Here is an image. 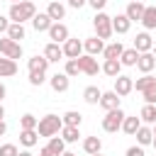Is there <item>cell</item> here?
Returning <instances> with one entry per match:
<instances>
[{
	"instance_id": "cell-53",
	"label": "cell",
	"mask_w": 156,
	"mask_h": 156,
	"mask_svg": "<svg viewBox=\"0 0 156 156\" xmlns=\"http://www.w3.org/2000/svg\"><path fill=\"white\" fill-rule=\"evenodd\" d=\"M90 156H102V154H100V151H98V154H90Z\"/></svg>"
},
{
	"instance_id": "cell-19",
	"label": "cell",
	"mask_w": 156,
	"mask_h": 156,
	"mask_svg": "<svg viewBox=\"0 0 156 156\" xmlns=\"http://www.w3.org/2000/svg\"><path fill=\"white\" fill-rule=\"evenodd\" d=\"M49 58L46 56H32L29 61H27V66H29V71H37V73H46V68H49Z\"/></svg>"
},
{
	"instance_id": "cell-35",
	"label": "cell",
	"mask_w": 156,
	"mask_h": 156,
	"mask_svg": "<svg viewBox=\"0 0 156 156\" xmlns=\"http://www.w3.org/2000/svg\"><path fill=\"white\" fill-rule=\"evenodd\" d=\"M80 122H83V115H80V112H76V110H71V112H66V115H63V124L80 127Z\"/></svg>"
},
{
	"instance_id": "cell-26",
	"label": "cell",
	"mask_w": 156,
	"mask_h": 156,
	"mask_svg": "<svg viewBox=\"0 0 156 156\" xmlns=\"http://www.w3.org/2000/svg\"><path fill=\"white\" fill-rule=\"evenodd\" d=\"M134 136H136L139 146H146V144H151V141H154V129H149V127H144V124H141V127L136 129V134H134Z\"/></svg>"
},
{
	"instance_id": "cell-48",
	"label": "cell",
	"mask_w": 156,
	"mask_h": 156,
	"mask_svg": "<svg viewBox=\"0 0 156 156\" xmlns=\"http://www.w3.org/2000/svg\"><path fill=\"white\" fill-rule=\"evenodd\" d=\"M5 95H7V88L0 83V102H2V98H5Z\"/></svg>"
},
{
	"instance_id": "cell-6",
	"label": "cell",
	"mask_w": 156,
	"mask_h": 156,
	"mask_svg": "<svg viewBox=\"0 0 156 156\" xmlns=\"http://www.w3.org/2000/svg\"><path fill=\"white\" fill-rule=\"evenodd\" d=\"M78 66H80V73H85V76H95L98 71H102L100 66H98V61H95V56H90V54H80L78 56Z\"/></svg>"
},
{
	"instance_id": "cell-2",
	"label": "cell",
	"mask_w": 156,
	"mask_h": 156,
	"mask_svg": "<svg viewBox=\"0 0 156 156\" xmlns=\"http://www.w3.org/2000/svg\"><path fill=\"white\" fill-rule=\"evenodd\" d=\"M37 15V7L32 0H22V2H12L10 5V20L12 22H27Z\"/></svg>"
},
{
	"instance_id": "cell-11",
	"label": "cell",
	"mask_w": 156,
	"mask_h": 156,
	"mask_svg": "<svg viewBox=\"0 0 156 156\" xmlns=\"http://www.w3.org/2000/svg\"><path fill=\"white\" fill-rule=\"evenodd\" d=\"M83 49H85L90 56H98V54H102V51H105V44H102V39L95 34V37H90V39H85V41H83Z\"/></svg>"
},
{
	"instance_id": "cell-17",
	"label": "cell",
	"mask_w": 156,
	"mask_h": 156,
	"mask_svg": "<svg viewBox=\"0 0 156 156\" xmlns=\"http://www.w3.org/2000/svg\"><path fill=\"white\" fill-rule=\"evenodd\" d=\"M46 15H49L54 22H58V20H63V17H66V7H63L58 0H51V2H49V7H46Z\"/></svg>"
},
{
	"instance_id": "cell-40",
	"label": "cell",
	"mask_w": 156,
	"mask_h": 156,
	"mask_svg": "<svg viewBox=\"0 0 156 156\" xmlns=\"http://www.w3.org/2000/svg\"><path fill=\"white\" fill-rule=\"evenodd\" d=\"M20 151H17V146L15 144H2L0 146V156H17Z\"/></svg>"
},
{
	"instance_id": "cell-9",
	"label": "cell",
	"mask_w": 156,
	"mask_h": 156,
	"mask_svg": "<svg viewBox=\"0 0 156 156\" xmlns=\"http://www.w3.org/2000/svg\"><path fill=\"white\" fill-rule=\"evenodd\" d=\"M83 54V41H78V39H66L63 41V56H68V58H78Z\"/></svg>"
},
{
	"instance_id": "cell-14",
	"label": "cell",
	"mask_w": 156,
	"mask_h": 156,
	"mask_svg": "<svg viewBox=\"0 0 156 156\" xmlns=\"http://www.w3.org/2000/svg\"><path fill=\"white\" fill-rule=\"evenodd\" d=\"M144 10H146V7H144V2L139 0V2H129V5H127V10H124V15H127L132 22H141Z\"/></svg>"
},
{
	"instance_id": "cell-25",
	"label": "cell",
	"mask_w": 156,
	"mask_h": 156,
	"mask_svg": "<svg viewBox=\"0 0 156 156\" xmlns=\"http://www.w3.org/2000/svg\"><path fill=\"white\" fill-rule=\"evenodd\" d=\"M139 127H141V117H124V122H122V129H124V134H129V136H134Z\"/></svg>"
},
{
	"instance_id": "cell-37",
	"label": "cell",
	"mask_w": 156,
	"mask_h": 156,
	"mask_svg": "<svg viewBox=\"0 0 156 156\" xmlns=\"http://www.w3.org/2000/svg\"><path fill=\"white\" fill-rule=\"evenodd\" d=\"M37 124H39V119L34 115H22V119H20V127L22 129H37Z\"/></svg>"
},
{
	"instance_id": "cell-38",
	"label": "cell",
	"mask_w": 156,
	"mask_h": 156,
	"mask_svg": "<svg viewBox=\"0 0 156 156\" xmlns=\"http://www.w3.org/2000/svg\"><path fill=\"white\" fill-rule=\"evenodd\" d=\"M63 73H66L68 78H71V76H78V73H80L78 58H68V61H66V71H63Z\"/></svg>"
},
{
	"instance_id": "cell-16",
	"label": "cell",
	"mask_w": 156,
	"mask_h": 156,
	"mask_svg": "<svg viewBox=\"0 0 156 156\" xmlns=\"http://www.w3.org/2000/svg\"><path fill=\"white\" fill-rule=\"evenodd\" d=\"M15 73H17V61L2 56V58H0V78H10V76H15Z\"/></svg>"
},
{
	"instance_id": "cell-20",
	"label": "cell",
	"mask_w": 156,
	"mask_h": 156,
	"mask_svg": "<svg viewBox=\"0 0 156 156\" xmlns=\"http://www.w3.org/2000/svg\"><path fill=\"white\" fill-rule=\"evenodd\" d=\"M119 71H122L119 58H105V63H102V73H105V76L117 78V76H119Z\"/></svg>"
},
{
	"instance_id": "cell-12",
	"label": "cell",
	"mask_w": 156,
	"mask_h": 156,
	"mask_svg": "<svg viewBox=\"0 0 156 156\" xmlns=\"http://www.w3.org/2000/svg\"><path fill=\"white\" fill-rule=\"evenodd\" d=\"M154 66H156V58H154V54H151V51H144V54H139L136 68H139L141 73H151V71H154Z\"/></svg>"
},
{
	"instance_id": "cell-3",
	"label": "cell",
	"mask_w": 156,
	"mask_h": 156,
	"mask_svg": "<svg viewBox=\"0 0 156 156\" xmlns=\"http://www.w3.org/2000/svg\"><path fill=\"white\" fill-rule=\"evenodd\" d=\"M93 27H95V34H98L100 39H110V37L115 34V29H112V17L105 15L102 10L95 12V17H93Z\"/></svg>"
},
{
	"instance_id": "cell-18",
	"label": "cell",
	"mask_w": 156,
	"mask_h": 156,
	"mask_svg": "<svg viewBox=\"0 0 156 156\" xmlns=\"http://www.w3.org/2000/svg\"><path fill=\"white\" fill-rule=\"evenodd\" d=\"M151 37H149V32H141V34H136L134 37V49L139 51V54H144V51H151Z\"/></svg>"
},
{
	"instance_id": "cell-34",
	"label": "cell",
	"mask_w": 156,
	"mask_h": 156,
	"mask_svg": "<svg viewBox=\"0 0 156 156\" xmlns=\"http://www.w3.org/2000/svg\"><path fill=\"white\" fill-rule=\"evenodd\" d=\"M7 37H10V39H15V41L24 39V27H22V22H12V24L7 27Z\"/></svg>"
},
{
	"instance_id": "cell-22",
	"label": "cell",
	"mask_w": 156,
	"mask_h": 156,
	"mask_svg": "<svg viewBox=\"0 0 156 156\" xmlns=\"http://www.w3.org/2000/svg\"><path fill=\"white\" fill-rule=\"evenodd\" d=\"M37 141H39V132H37V129H22V132H20V144H22V146L32 149Z\"/></svg>"
},
{
	"instance_id": "cell-28",
	"label": "cell",
	"mask_w": 156,
	"mask_h": 156,
	"mask_svg": "<svg viewBox=\"0 0 156 156\" xmlns=\"http://www.w3.org/2000/svg\"><path fill=\"white\" fill-rule=\"evenodd\" d=\"M44 56H46L49 61H58V58L63 56V46H58L56 41H51V44H46V49H44Z\"/></svg>"
},
{
	"instance_id": "cell-44",
	"label": "cell",
	"mask_w": 156,
	"mask_h": 156,
	"mask_svg": "<svg viewBox=\"0 0 156 156\" xmlns=\"http://www.w3.org/2000/svg\"><path fill=\"white\" fill-rule=\"evenodd\" d=\"M39 156H56V154H54V151H51V146L46 144V146H41V149H39Z\"/></svg>"
},
{
	"instance_id": "cell-33",
	"label": "cell",
	"mask_w": 156,
	"mask_h": 156,
	"mask_svg": "<svg viewBox=\"0 0 156 156\" xmlns=\"http://www.w3.org/2000/svg\"><path fill=\"white\" fill-rule=\"evenodd\" d=\"M151 85H156V78L151 76V73H144L141 78H136V83H134V88L139 90V93H144L146 88H151Z\"/></svg>"
},
{
	"instance_id": "cell-5",
	"label": "cell",
	"mask_w": 156,
	"mask_h": 156,
	"mask_svg": "<svg viewBox=\"0 0 156 156\" xmlns=\"http://www.w3.org/2000/svg\"><path fill=\"white\" fill-rule=\"evenodd\" d=\"M0 54L7 56V58H15V61H17V58H22V46H20V41L5 37V39H0Z\"/></svg>"
},
{
	"instance_id": "cell-7",
	"label": "cell",
	"mask_w": 156,
	"mask_h": 156,
	"mask_svg": "<svg viewBox=\"0 0 156 156\" xmlns=\"http://www.w3.org/2000/svg\"><path fill=\"white\" fill-rule=\"evenodd\" d=\"M132 90H134V80H132L129 76H117V78H115V93H117L119 98L129 95Z\"/></svg>"
},
{
	"instance_id": "cell-36",
	"label": "cell",
	"mask_w": 156,
	"mask_h": 156,
	"mask_svg": "<svg viewBox=\"0 0 156 156\" xmlns=\"http://www.w3.org/2000/svg\"><path fill=\"white\" fill-rule=\"evenodd\" d=\"M49 146H51V151H54L56 156H61V154L66 151V141H63L61 136H51V139H49Z\"/></svg>"
},
{
	"instance_id": "cell-43",
	"label": "cell",
	"mask_w": 156,
	"mask_h": 156,
	"mask_svg": "<svg viewBox=\"0 0 156 156\" xmlns=\"http://www.w3.org/2000/svg\"><path fill=\"white\" fill-rule=\"evenodd\" d=\"M127 156H146V154H144L141 146H129V149H127Z\"/></svg>"
},
{
	"instance_id": "cell-4",
	"label": "cell",
	"mask_w": 156,
	"mask_h": 156,
	"mask_svg": "<svg viewBox=\"0 0 156 156\" xmlns=\"http://www.w3.org/2000/svg\"><path fill=\"white\" fill-rule=\"evenodd\" d=\"M124 117H127V115H124L119 107H117V110H110V112L102 117V129H105V132H110V134H115L117 129H122Z\"/></svg>"
},
{
	"instance_id": "cell-29",
	"label": "cell",
	"mask_w": 156,
	"mask_h": 156,
	"mask_svg": "<svg viewBox=\"0 0 156 156\" xmlns=\"http://www.w3.org/2000/svg\"><path fill=\"white\" fill-rule=\"evenodd\" d=\"M78 136H80V132H78V127H71V124H63V129H61V139H63L66 144H73V141H78Z\"/></svg>"
},
{
	"instance_id": "cell-23",
	"label": "cell",
	"mask_w": 156,
	"mask_h": 156,
	"mask_svg": "<svg viewBox=\"0 0 156 156\" xmlns=\"http://www.w3.org/2000/svg\"><path fill=\"white\" fill-rule=\"evenodd\" d=\"M100 98H102V93L98 90V85H88V88L83 90V100H85L88 105H100Z\"/></svg>"
},
{
	"instance_id": "cell-13",
	"label": "cell",
	"mask_w": 156,
	"mask_h": 156,
	"mask_svg": "<svg viewBox=\"0 0 156 156\" xmlns=\"http://www.w3.org/2000/svg\"><path fill=\"white\" fill-rule=\"evenodd\" d=\"M54 24V20L46 15V12H39V15H34L32 17V27L37 29V32H49V27Z\"/></svg>"
},
{
	"instance_id": "cell-32",
	"label": "cell",
	"mask_w": 156,
	"mask_h": 156,
	"mask_svg": "<svg viewBox=\"0 0 156 156\" xmlns=\"http://www.w3.org/2000/svg\"><path fill=\"white\" fill-rule=\"evenodd\" d=\"M141 24L146 29H156V7H146L141 15Z\"/></svg>"
},
{
	"instance_id": "cell-56",
	"label": "cell",
	"mask_w": 156,
	"mask_h": 156,
	"mask_svg": "<svg viewBox=\"0 0 156 156\" xmlns=\"http://www.w3.org/2000/svg\"><path fill=\"white\" fill-rule=\"evenodd\" d=\"M129 2H139V0H129Z\"/></svg>"
},
{
	"instance_id": "cell-50",
	"label": "cell",
	"mask_w": 156,
	"mask_h": 156,
	"mask_svg": "<svg viewBox=\"0 0 156 156\" xmlns=\"http://www.w3.org/2000/svg\"><path fill=\"white\" fill-rule=\"evenodd\" d=\"M17 156H32V151H20Z\"/></svg>"
},
{
	"instance_id": "cell-51",
	"label": "cell",
	"mask_w": 156,
	"mask_h": 156,
	"mask_svg": "<svg viewBox=\"0 0 156 156\" xmlns=\"http://www.w3.org/2000/svg\"><path fill=\"white\" fill-rule=\"evenodd\" d=\"M61 156H78V154H73V151H63Z\"/></svg>"
},
{
	"instance_id": "cell-39",
	"label": "cell",
	"mask_w": 156,
	"mask_h": 156,
	"mask_svg": "<svg viewBox=\"0 0 156 156\" xmlns=\"http://www.w3.org/2000/svg\"><path fill=\"white\" fill-rule=\"evenodd\" d=\"M46 80V73H37V71H29V83L32 85H41Z\"/></svg>"
},
{
	"instance_id": "cell-47",
	"label": "cell",
	"mask_w": 156,
	"mask_h": 156,
	"mask_svg": "<svg viewBox=\"0 0 156 156\" xmlns=\"http://www.w3.org/2000/svg\"><path fill=\"white\" fill-rule=\"evenodd\" d=\"M7 132V124H5V119H0V136Z\"/></svg>"
},
{
	"instance_id": "cell-8",
	"label": "cell",
	"mask_w": 156,
	"mask_h": 156,
	"mask_svg": "<svg viewBox=\"0 0 156 156\" xmlns=\"http://www.w3.org/2000/svg\"><path fill=\"white\" fill-rule=\"evenodd\" d=\"M49 39H51V41H56V44L66 41V39H68V27H66V24H61V22H54V24L49 27Z\"/></svg>"
},
{
	"instance_id": "cell-41",
	"label": "cell",
	"mask_w": 156,
	"mask_h": 156,
	"mask_svg": "<svg viewBox=\"0 0 156 156\" xmlns=\"http://www.w3.org/2000/svg\"><path fill=\"white\" fill-rule=\"evenodd\" d=\"M144 100H146V102H151V105H156V85H151V88H146V90H144Z\"/></svg>"
},
{
	"instance_id": "cell-49",
	"label": "cell",
	"mask_w": 156,
	"mask_h": 156,
	"mask_svg": "<svg viewBox=\"0 0 156 156\" xmlns=\"http://www.w3.org/2000/svg\"><path fill=\"white\" fill-rule=\"evenodd\" d=\"M5 117V107H2V102H0V119Z\"/></svg>"
},
{
	"instance_id": "cell-31",
	"label": "cell",
	"mask_w": 156,
	"mask_h": 156,
	"mask_svg": "<svg viewBox=\"0 0 156 156\" xmlns=\"http://www.w3.org/2000/svg\"><path fill=\"white\" fill-rule=\"evenodd\" d=\"M122 51H124V46H122L119 41H112V44H107V46H105L102 56H105V58H119V56H122Z\"/></svg>"
},
{
	"instance_id": "cell-15",
	"label": "cell",
	"mask_w": 156,
	"mask_h": 156,
	"mask_svg": "<svg viewBox=\"0 0 156 156\" xmlns=\"http://www.w3.org/2000/svg\"><path fill=\"white\" fill-rule=\"evenodd\" d=\"M129 27H132V20H129L127 15H115V17H112V29H115L117 34H127Z\"/></svg>"
},
{
	"instance_id": "cell-10",
	"label": "cell",
	"mask_w": 156,
	"mask_h": 156,
	"mask_svg": "<svg viewBox=\"0 0 156 156\" xmlns=\"http://www.w3.org/2000/svg\"><path fill=\"white\" fill-rule=\"evenodd\" d=\"M119 102H122V98L115 93V90H110V93H102V98H100V107L102 110H117L119 107Z\"/></svg>"
},
{
	"instance_id": "cell-30",
	"label": "cell",
	"mask_w": 156,
	"mask_h": 156,
	"mask_svg": "<svg viewBox=\"0 0 156 156\" xmlns=\"http://www.w3.org/2000/svg\"><path fill=\"white\" fill-rule=\"evenodd\" d=\"M100 149H102V141L98 136H85L83 139V151L85 154H98Z\"/></svg>"
},
{
	"instance_id": "cell-55",
	"label": "cell",
	"mask_w": 156,
	"mask_h": 156,
	"mask_svg": "<svg viewBox=\"0 0 156 156\" xmlns=\"http://www.w3.org/2000/svg\"><path fill=\"white\" fill-rule=\"evenodd\" d=\"M10 2H22V0H10Z\"/></svg>"
},
{
	"instance_id": "cell-42",
	"label": "cell",
	"mask_w": 156,
	"mask_h": 156,
	"mask_svg": "<svg viewBox=\"0 0 156 156\" xmlns=\"http://www.w3.org/2000/svg\"><path fill=\"white\" fill-rule=\"evenodd\" d=\"M88 5H90V7L95 10V12H100V10H102V7L107 5V0H88Z\"/></svg>"
},
{
	"instance_id": "cell-52",
	"label": "cell",
	"mask_w": 156,
	"mask_h": 156,
	"mask_svg": "<svg viewBox=\"0 0 156 156\" xmlns=\"http://www.w3.org/2000/svg\"><path fill=\"white\" fill-rule=\"evenodd\" d=\"M151 144H154V149H156V136H154V141H151Z\"/></svg>"
},
{
	"instance_id": "cell-24",
	"label": "cell",
	"mask_w": 156,
	"mask_h": 156,
	"mask_svg": "<svg viewBox=\"0 0 156 156\" xmlns=\"http://www.w3.org/2000/svg\"><path fill=\"white\" fill-rule=\"evenodd\" d=\"M136 61H139V51L132 46V49H124L122 51V56H119V63L122 66H136Z\"/></svg>"
},
{
	"instance_id": "cell-1",
	"label": "cell",
	"mask_w": 156,
	"mask_h": 156,
	"mask_svg": "<svg viewBox=\"0 0 156 156\" xmlns=\"http://www.w3.org/2000/svg\"><path fill=\"white\" fill-rule=\"evenodd\" d=\"M61 129H63V117H58V115H46V117H41L39 124H37L39 136H49V139L56 136Z\"/></svg>"
},
{
	"instance_id": "cell-27",
	"label": "cell",
	"mask_w": 156,
	"mask_h": 156,
	"mask_svg": "<svg viewBox=\"0 0 156 156\" xmlns=\"http://www.w3.org/2000/svg\"><path fill=\"white\" fill-rule=\"evenodd\" d=\"M139 117H141V122H146V124H156V105L146 102V105L141 107Z\"/></svg>"
},
{
	"instance_id": "cell-46",
	"label": "cell",
	"mask_w": 156,
	"mask_h": 156,
	"mask_svg": "<svg viewBox=\"0 0 156 156\" xmlns=\"http://www.w3.org/2000/svg\"><path fill=\"white\" fill-rule=\"evenodd\" d=\"M10 24H12V22H10L7 17H2V15H0V32H7V27H10Z\"/></svg>"
},
{
	"instance_id": "cell-54",
	"label": "cell",
	"mask_w": 156,
	"mask_h": 156,
	"mask_svg": "<svg viewBox=\"0 0 156 156\" xmlns=\"http://www.w3.org/2000/svg\"><path fill=\"white\" fill-rule=\"evenodd\" d=\"M154 136H156V124H154Z\"/></svg>"
},
{
	"instance_id": "cell-45",
	"label": "cell",
	"mask_w": 156,
	"mask_h": 156,
	"mask_svg": "<svg viewBox=\"0 0 156 156\" xmlns=\"http://www.w3.org/2000/svg\"><path fill=\"white\" fill-rule=\"evenodd\" d=\"M68 5H71V7H76V10H80L83 5H88V0H68Z\"/></svg>"
},
{
	"instance_id": "cell-21",
	"label": "cell",
	"mask_w": 156,
	"mask_h": 156,
	"mask_svg": "<svg viewBox=\"0 0 156 156\" xmlns=\"http://www.w3.org/2000/svg\"><path fill=\"white\" fill-rule=\"evenodd\" d=\"M49 83H51V88H54L56 93H66V90H68V83H71V80H68V76H66V73H54Z\"/></svg>"
}]
</instances>
